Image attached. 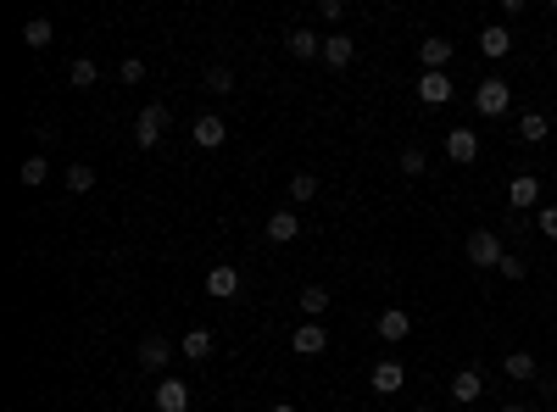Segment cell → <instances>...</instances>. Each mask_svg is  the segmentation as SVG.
<instances>
[{"label": "cell", "instance_id": "obj_30", "mask_svg": "<svg viewBox=\"0 0 557 412\" xmlns=\"http://www.w3.org/2000/svg\"><path fill=\"white\" fill-rule=\"evenodd\" d=\"M206 90L212 95H235V73L229 67H206Z\"/></svg>", "mask_w": 557, "mask_h": 412}, {"label": "cell", "instance_id": "obj_6", "mask_svg": "<svg viewBox=\"0 0 557 412\" xmlns=\"http://www.w3.org/2000/svg\"><path fill=\"white\" fill-rule=\"evenodd\" d=\"M290 345H296V357H323L329 352V329L323 323H296Z\"/></svg>", "mask_w": 557, "mask_h": 412}, {"label": "cell", "instance_id": "obj_27", "mask_svg": "<svg viewBox=\"0 0 557 412\" xmlns=\"http://www.w3.org/2000/svg\"><path fill=\"white\" fill-rule=\"evenodd\" d=\"M502 374H507V379H524V384H529V379H535V357H529V352H513V357L502 362Z\"/></svg>", "mask_w": 557, "mask_h": 412}, {"label": "cell", "instance_id": "obj_26", "mask_svg": "<svg viewBox=\"0 0 557 412\" xmlns=\"http://www.w3.org/2000/svg\"><path fill=\"white\" fill-rule=\"evenodd\" d=\"M61 184H68L73 195H90V190H95V168H84V162H73V168H68V178H61Z\"/></svg>", "mask_w": 557, "mask_h": 412}, {"label": "cell", "instance_id": "obj_20", "mask_svg": "<svg viewBox=\"0 0 557 412\" xmlns=\"http://www.w3.org/2000/svg\"><path fill=\"white\" fill-rule=\"evenodd\" d=\"M179 352L195 357V362H206V357H212V329H190V335L179 340Z\"/></svg>", "mask_w": 557, "mask_h": 412}, {"label": "cell", "instance_id": "obj_10", "mask_svg": "<svg viewBox=\"0 0 557 412\" xmlns=\"http://www.w3.org/2000/svg\"><path fill=\"white\" fill-rule=\"evenodd\" d=\"M168 357H173V345L162 340V335L139 340V368H146V374H168Z\"/></svg>", "mask_w": 557, "mask_h": 412}, {"label": "cell", "instance_id": "obj_21", "mask_svg": "<svg viewBox=\"0 0 557 412\" xmlns=\"http://www.w3.org/2000/svg\"><path fill=\"white\" fill-rule=\"evenodd\" d=\"M56 39V28H51V17H28L23 23V45H34V51H45Z\"/></svg>", "mask_w": 557, "mask_h": 412}, {"label": "cell", "instance_id": "obj_25", "mask_svg": "<svg viewBox=\"0 0 557 412\" xmlns=\"http://www.w3.org/2000/svg\"><path fill=\"white\" fill-rule=\"evenodd\" d=\"M301 313H306V323H313L318 313H329V290H323V284H306V290H301Z\"/></svg>", "mask_w": 557, "mask_h": 412}, {"label": "cell", "instance_id": "obj_11", "mask_svg": "<svg viewBox=\"0 0 557 412\" xmlns=\"http://www.w3.org/2000/svg\"><path fill=\"white\" fill-rule=\"evenodd\" d=\"M296 234H301V212H296V206H279V212L267 218V240H274V245H290Z\"/></svg>", "mask_w": 557, "mask_h": 412}, {"label": "cell", "instance_id": "obj_4", "mask_svg": "<svg viewBox=\"0 0 557 412\" xmlns=\"http://www.w3.org/2000/svg\"><path fill=\"white\" fill-rule=\"evenodd\" d=\"M156 412H190V384L184 379H173V374H162V384H156Z\"/></svg>", "mask_w": 557, "mask_h": 412}, {"label": "cell", "instance_id": "obj_18", "mask_svg": "<svg viewBox=\"0 0 557 412\" xmlns=\"http://www.w3.org/2000/svg\"><path fill=\"white\" fill-rule=\"evenodd\" d=\"M284 45H290V56H296V61H313V56H323V39H318L313 28H290V39H284Z\"/></svg>", "mask_w": 557, "mask_h": 412}, {"label": "cell", "instance_id": "obj_22", "mask_svg": "<svg viewBox=\"0 0 557 412\" xmlns=\"http://www.w3.org/2000/svg\"><path fill=\"white\" fill-rule=\"evenodd\" d=\"M17 178H23V184H28V190H39V184H45V178H51V162H45V156H39V151H34V156H23V168H17Z\"/></svg>", "mask_w": 557, "mask_h": 412}, {"label": "cell", "instance_id": "obj_35", "mask_svg": "<svg viewBox=\"0 0 557 412\" xmlns=\"http://www.w3.org/2000/svg\"><path fill=\"white\" fill-rule=\"evenodd\" d=\"M274 412H301V407H296V401H279V407H274Z\"/></svg>", "mask_w": 557, "mask_h": 412}, {"label": "cell", "instance_id": "obj_31", "mask_svg": "<svg viewBox=\"0 0 557 412\" xmlns=\"http://www.w3.org/2000/svg\"><path fill=\"white\" fill-rule=\"evenodd\" d=\"M497 273H502L507 284H519V279L529 273V262H524V257H513V251H507V257H502V267H497Z\"/></svg>", "mask_w": 557, "mask_h": 412}, {"label": "cell", "instance_id": "obj_5", "mask_svg": "<svg viewBox=\"0 0 557 412\" xmlns=\"http://www.w3.org/2000/svg\"><path fill=\"white\" fill-rule=\"evenodd\" d=\"M368 384H374V396H396V390L407 384V368H402L396 357H385V362H374V374H368Z\"/></svg>", "mask_w": 557, "mask_h": 412}, {"label": "cell", "instance_id": "obj_17", "mask_svg": "<svg viewBox=\"0 0 557 412\" xmlns=\"http://www.w3.org/2000/svg\"><path fill=\"white\" fill-rule=\"evenodd\" d=\"M513 51V34L502 28V23H490V28H480V56H490V61H502Z\"/></svg>", "mask_w": 557, "mask_h": 412}, {"label": "cell", "instance_id": "obj_12", "mask_svg": "<svg viewBox=\"0 0 557 412\" xmlns=\"http://www.w3.org/2000/svg\"><path fill=\"white\" fill-rule=\"evenodd\" d=\"M206 296L212 301H235L240 296V267H212V273H206Z\"/></svg>", "mask_w": 557, "mask_h": 412}, {"label": "cell", "instance_id": "obj_3", "mask_svg": "<svg viewBox=\"0 0 557 412\" xmlns=\"http://www.w3.org/2000/svg\"><path fill=\"white\" fill-rule=\"evenodd\" d=\"M502 257H507V251H502V240L490 234V229H473V234H468V262H473V267H502Z\"/></svg>", "mask_w": 557, "mask_h": 412}, {"label": "cell", "instance_id": "obj_24", "mask_svg": "<svg viewBox=\"0 0 557 412\" xmlns=\"http://www.w3.org/2000/svg\"><path fill=\"white\" fill-rule=\"evenodd\" d=\"M284 195H290V206H306V201L318 195V178L313 173H296L290 184H284Z\"/></svg>", "mask_w": 557, "mask_h": 412}, {"label": "cell", "instance_id": "obj_16", "mask_svg": "<svg viewBox=\"0 0 557 412\" xmlns=\"http://www.w3.org/2000/svg\"><path fill=\"white\" fill-rule=\"evenodd\" d=\"M485 396V374L480 368H463L458 379H451V401H480Z\"/></svg>", "mask_w": 557, "mask_h": 412}, {"label": "cell", "instance_id": "obj_15", "mask_svg": "<svg viewBox=\"0 0 557 412\" xmlns=\"http://www.w3.org/2000/svg\"><path fill=\"white\" fill-rule=\"evenodd\" d=\"M507 201L519 206V212H529V206L541 201V178H535V173H519V178L507 184Z\"/></svg>", "mask_w": 557, "mask_h": 412}, {"label": "cell", "instance_id": "obj_28", "mask_svg": "<svg viewBox=\"0 0 557 412\" xmlns=\"http://www.w3.org/2000/svg\"><path fill=\"white\" fill-rule=\"evenodd\" d=\"M68 78H73V90H90V84H95V78H100V67H95V61H90V56H78V61H73V67H68Z\"/></svg>", "mask_w": 557, "mask_h": 412}, {"label": "cell", "instance_id": "obj_29", "mask_svg": "<svg viewBox=\"0 0 557 412\" xmlns=\"http://www.w3.org/2000/svg\"><path fill=\"white\" fill-rule=\"evenodd\" d=\"M424 168H429V151H424V146H407V151H402V173H407V178H424Z\"/></svg>", "mask_w": 557, "mask_h": 412}, {"label": "cell", "instance_id": "obj_19", "mask_svg": "<svg viewBox=\"0 0 557 412\" xmlns=\"http://www.w3.org/2000/svg\"><path fill=\"white\" fill-rule=\"evenodd\" d=\"M352 56H357V45L346 34H329L323 39V61H329V67H352Z\"/></svg>", "mask_w": 557, "mask_h": 412}, {"label": "cell", "instance_id": "obj_13", "mask_svg": "<svg viewBox=\"0 0 557 412\" xmlns=\"http://www.w3.org/2000/svg\"><path fill=\"white\" fill-rule=\"evenodd\" d=\"M451 51H458V45H451V39H424V45H418V61H424V73H446V61H451Z\"/></svg>", "mask_w": 557, "mask_h": 412}, {"label": "cell", "instance_id": "obj_32", "mask_svg": "<svg viewBox=\"0 0 557 412\" xmlns=\"http://www.w3.org/2000/svg\"><path fill=\"white\" fill-rule=\"evenodd\" d=\"M117 78H123V84H139V78H146V61H139V56H123Z\"/></svg>", "mask_w": 557, "mask_h": 412}, {"label": "cell", "instance_id": "obj_1", "mask_svg": "<svg viewBox=\"0 0 557 412\" xmlns=\"http://www.w3.org/2000/svg\"><path fill=\"white\" fill-rule=\"evenodd\" d=\"M162 134H168V107H162V100H151V107H139V117H134V146L151 151Z\"/></svg>", "mask_w": 557, "mask_h": 412}, {"label": "cell", "instance_id": "obj_7", "mask_svg": "<svg viewBox=\"0 0 557 412\" xmlns=\"http://www.w3.org/2000/svg\"><path fill=\"white\" fill-rule=\"evenodd\" d=\"M446 156L458 162V168L480 162V134H473V129H451V134H446Z\"/></svg>", "mask_w": 557, "mask_h": 412}, {"label": "cell", "instance_id": "obj_37", "mask_svg": "<svg viewBox=\"0 0 557 412\" xmlns=\"http://www.w3.org/2000/svg\"><path fill=\"white\" fill-rule=\"evenodd\" d=\"M412 412H435V407H412Z\"/></svg>", "mask_w": 557, "mask_h": 412}, {"label": "cell", "instance_id": "obj_14", "mask_svg": "<svg viewBox=\"0 0 557 412\" xmlns=\"http://www.w3.org/2000/svg\"><path fill=\"white\" fill-rule=\"evenodd\" d=\"M418 100L424 107H446L451 100V78L446 73H418Z\"/></svg>", "mask_w": 557, "mask_h": 412}, {"label": "cell", "instance_id": "obj_8", "mask_svg": "<svg viewBox=\"0 0 557 412\" xmlns=\"http://www.w3.org/2000/svg\"><path fill=\"white\" fill-rule=\"evenodd\" d=\"M374 329H379V340L396 345V340H407V335H412V313H402V306H385V313L374 318Z\"/></svg>", "mask_w": 557, "mask_h": 412}, {"label": "cell", "instance_id": "obj_36", "mask_svg": "<svg viewBox=\"0 0 557 412\" xmlns=\"http://www.w3.org/2000/svg\"><path fill=\"white\" fill-rule=\"evenodd\" d=\"M502 412H529V407H502Z\"/></svg>", "mask_w": 557, "mask_h": 412}, {"label": "cell", "instance_id": "obj_34", "mask_svg": "<svg viewBox=\"0 0 557 412\" xmlns=\"http://www.w3.org/2000/svg\"><path fill=\"white\" fill-rule=\"evenodd\" d=\"M318 17H323V23H340L346 6H340V0H318Z\"/></svg>", "mask_w": 557, "mask_h": 412}, {"label": "cell", "instance_id": "obj_33", "mask_svg": "<svg viewBox=\"0 0 557 412\" xmlns=\"http://www.w3.org/2000/svg\"><path fill=\"white\" fill-rule=\"evenodd\" d=\"M535 223H541L546 240H557V206H541V218H535Z\"/></svg>", "mask_w": 557, "mask_h": 412}, {"label": "cell", "instance_id": "obj_9", "mask_svg": "<svg viewBox=\"0 0 557 412\" xmlns=\"http://www.w3.org/2000/svg\"><path fill=\"white\" fill-rule=\"evenodd\" d=\"M190 139H195V146H201V151H218V146H223V139H229V123H223V117H212V112H206V117H195V129H190Z\"/></svg>", "mask_w": 557, "mask_h": 412}, {"label": "cell", "instance_id": "obj_23", "mask_svg": "<svg viewBox=\"0 0 557 412\" xmlns=\"http://www.w3.org/2000/svg\"><path fill=\"white\" fill-rule=\"evenodd\" d=\"M546 134H552V123H546L541 112H524V123H519V139H524V146H541Z\"/></svg>", "mask_w": 557, "mask_h": 412}, {"label": "cell", "instance_id": "obj_2", "mask_svg": "<svg viewBox=\"0 0 557 412\" xmlns=\"http://www.w3.org/2000/svg\"><path fill=\"white\" fill-rule=\"evenodd\" d=\"M473 107H480V117H507V107H513V84H507V78H485V84L473 90Z\"/></svg>", "mask_w": 557, "mask_h": 412}]
</instances>
